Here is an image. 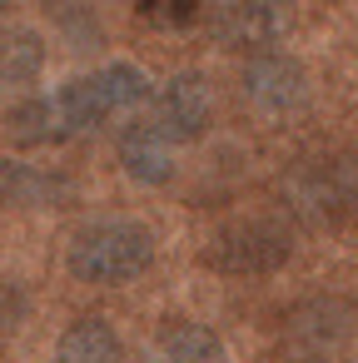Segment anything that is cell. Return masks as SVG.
Listing matches in <instances>:
<instances>
[{
    "mask_svg": "<svg viewBox=\"0 0 358 363\" xmlns=\"http://www.w3.org/2000/svg\"><path fill=\"white\" fill-rule=\"evenodd\" d=\"M160 353L179 358V363H214V358H224V343L204 323H169V328H160Z\"/></svg>",
    "mask_w": 358,
    "mask_h": 363,
    "instance_id": "obj_13",
    "label": "cell"
},
{
    "mask_svg": "<svg viewBox=\"0 0 358 363\" xmlns=\"http://www.w3.org/2000/svg\"><path fill=\"white\" fill-rule=\"evenodd\" d=\"M115 155H120V169L135 184H169L174 179V140L155 120L125 125L120 140H115Z\"/></svg>",
    "mask_w": 358,
    "mask_h": 363,
    "instance_id": "obj_7",
    "label": "cell"
},
{
    "mask_svg": "<svg viewBox=\"0 0 358 363\" xmlns=\"http://www.w3.org/2000/svg\"><path fill=\"white\" fill-rule=\"evenodd\" d=\"M150 6V16H169V21H189V11H194V0H145Z\"/></svg>",
    "mask_w": 358,
    "mask_h": 363,
    "instance_id": "obj_14",
    "label": "cell"
},
{
    "mask_svg": "<svg viewBox=\"0 0 358 363\" xmlns=\"http://www.w3.org/2000/svg\"><path fill=\"white\" fill-rule=\"evenodd\" d=\"M11 6H16V0H0V16H6V11H11Z\"/></svg>",
    "mask_w": 358,
    "mask_h": 363,
    "instance_id": "obj_15",
    "label": "cell"
},
{
    "mask_svg": "<svg viewBox=\"0 0 358 363\" xmlns=\"http://www.w3.org/2000/svg\"><path fill=\"white\" fill-rule=\"evenodd\" d=\"M40 65H45L40 35H30V30H0V85H6V90L30 85L40 75Z\"/></svg>",
    "mask_w": 358,
    "mask_h": 363,
    "instance_id": "obj_12",
    "label": "cell"
},
{
    "mask_svg": "<svg viewBox=\"0 0 358 363\" xmlns=\"http://www.w3.org/2000/svg\"><path fill=\"white\" fill-rule=\"evenodd\" d=\"M70 199V184L60 169L30 164V160H0V204L6 209H60Z\"/></svg>",
    "mask_w": 358,
    "mask_h": 363,
    "instance_id": "obj_8",
    "label": "cell"
},
{
    "mask_svg": "<svg viewBox=\"0 0 358 363\" xmlns=\"http://www.w3.org/2000/svg\"><path fill=\"white\" fill-rule=\"evenodd\" d=\"M293 199L318 224H358V160L333 155L293 179Z\"/></svg>",
    "mask_w": 358,
    "mask_h": 363,
    "instance_id": "obj_3",
    "label": "cell"
},
{
    "mask_svg": "<svg viewBox=\"0 0 358 363\" xmlns=\"http://www.w3.org/2000/svg\"><path fill=\"white\" fill-rule=\"evenodd\" d=\"M90 90H95V100H100V110L110 120V115H125V110L150 100V75L140 65H130V60H115V65L90 70Z\"/></svg>",
    "mask_w": 358,
    "mask_h": 363,
    "instance_id": "obj_10",
    "label": "cell"
},
{
    "mask_svg": "<svg viewBox=\"0 0 358 363\" xmlns=\"http://www.w3.org/2000/svg\"><path fill=\"white\" fill-rule=\"evenodd\" d=\"M289 21H293V0H219L214 11L219 45L239 55L274 50L289 35Z\"/></svg>",
    "mask_w": 358,
    "mask_h": 363,
    "instance_id": "obj_4",
    "label": "cell"
},
{
    "mask_svg": "<svg viewBox=\"0 0 358 363\" xmlns=\"http://www.w3.org/2000/svg\"><path fill=\"white\" fill-rule=\"evenodd\" d=\"M239 85H244V100H249L259 115H293V110H303V100H308V75H303V65L289 60V55H279V50L249 55Z\"/></svg>",
    "mask_w": 358,
    "mask_h": 363,
    "instance_id": "obj_5",
    "label": "cell"
},
{
    "mask_svg": "<svg viewBox=\"0 0 358 363\" xmlns=\"http://www.w3.org/2000/svg\"><path fill=\"white\" fill-rule=\"evenodd\" d=\"M65 264L80 284H130L155 264V234L135 219H100L70 239Z\"/></svg>",
    "mask_w": 358,
    "mask_h": 363,
    "instance_id": "obj_1",
    "label": "cell"
},
{
    "mask_svg": "<svg viewBox=\"0 0 358 363\" xmlns=\"http://www.w3.org/2000/svg\"><path fill=\"white\" fill-rule=\"evenodd\" d=\"M6 125H11V140H16V145H30V150H35V145H60V140L80 135L75 120H70V110H65V95H60V90L21 100V105L6 115Z\"/></svg>",
    "mask_w": 358,
    "mask_h": 363,
    "instance_id": "obj_9",
    "label": "cell"
},
{
    "mask_svg": "<svg viewBox=\"0 0 358 363\" xmlns=\"http://www.w3.org/2000/svg\"><path fill=\"white\" fill-rule=\"evenodd\" d=\"M55 353L70 363H110V358H120L125 353V343H120V333H115V323L110 318H100V313H85V318H75L65 333H60V343H55Z\"/></svg>",
    "mask_w": 358,
    "mask_h": 363,
    "instance_id": "obj_11",
    "label": "cell"
},
{
    "mask_svg": "<svg viewBox=\"0 0 358 363\" xmlns=\"http://www.w3.org/2000/svg\"><path fill=\"white\" fill-rule=\"evenodd\" d=\"M209 120H214V95H209V80L204 75H169L164 80V90H160V100H155V125L174 140V145H184V140H199L204 130H209Z\"/></svg>",
    "mask_w": 358,
    "mask_h": 363,
    "instance_id": "obj_6",
    "label": "cell"
},
{
    "mask_svg": "<svg viewBox=\"0 0 358 363\" xmlns=\"http://www.w3.org/2000/svg\"><path fill=\"white\" fill-rule=\"evenodd\" d=\"M289 249L293 244H289L284 224H274V219H239V224H224L209 239L204 259L219 274H229V279H264V274L289 264Z\"/></svg>",
    "mask_w": 358,
    "mask_h": 363,
    "instance_id": "obj_2",
    "label": "cell"
}]
</instances>
